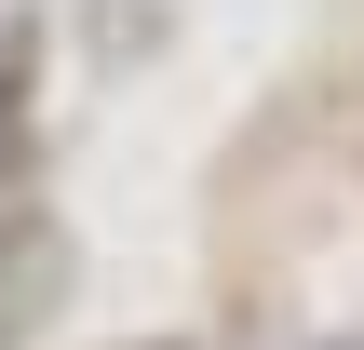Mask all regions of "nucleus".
Returning a JSON list of instances; mask_svg holds the SVG:
<instances>
[{"label": "nucleus", "instance_id": "1", "mask_svg": "<svg viewBox=\"0 0 364 350\" xmlns=\"http://www.w3.org/2000/svg\"><path fill=\"white\" fill-rule=\"evenodd\" d=\"M27 94H41V40L0 27V175H14V148H27Z\"/></svg>", "mask_w": 364, "mask_h": 350}, {"label": "nucleus", "instance_id": "2", "mask_svg": "<svg viewBox=\"0 0 364 350\" xmlns=\"http://www.w3.org/2000/svg\"><path fill=\"white\" fill-rule=\"evenodd\" d=\"M149 350H176V337H149Z\"/></svg>", "mask_w": 364, "mask_h": 350}]
</instances>
